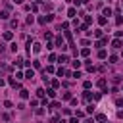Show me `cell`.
Instances as JSON below:
<instances>
[{"label": "cell", "mask_w": 123, "mask_h": 123, "mask_svg": "<svg viewBox=\"0 0 123 123\" xmlns=\"http://www.w3.org/2000/svg\"><path fill=\"white\" fill-rule=\"evenodd\" d=\"M60 62H62V63H65V62H67V56H65V54H62V56H60Z\"/></svg>", "instance_id": "cell-29"}, {"label": "cell", "mask_w": 123, "mask_h": 123, "mask_svg": "<svg viewBox=\"0 0 123 123\" xmlns=\"http://www.w3.org/2000/svg\"><path fill=\"white\" fill-rule=\"evenodd\" d=\"M98 23H100V25H106V23H108V17L100 15V17H98Z\"/></svg>", "instance_id": "cell-14"}, {"label": "cell", "mask_w": 123, "mask_h": 123, "mask_svg": "<svg viewBox=\"0 0 123 123\" xmlns=\"http://www.w3.org/2000/svg\"><path fill=\"white\" fill-rule=\"evenodd\" d=\"M8 83H10L13 88H19V81H15V79H12V77H10V79H8Z\"/></svg>", "instance_id": "cell-6"}, {"label": "cell", "mask_w": 123, "mask_h": 123, "mask_svg": "<svg viewBox=\"0 0 123 123\" xmlns=\"http://www.w3.org/2000/svg\"><path fill=\"white\" fill-rule=\"evenodd\" d=\"M44 94H46V90H44V88H38V90H37V96H38V98H42Z\"/></svg>", "instance_id": "cell-17"}, {"label": "cell", "mask_w": 123, "mask_h": 123, "mask_svg": "<svg viewBox=\"0 0 123 123\" xmlns=\"http://www.w3.org/2000/svg\"><path fill=\"white\" fill-rule=\"evenodd\" d=\"M88 54H90V50H88V48H83V50H81V56H85V58H86Z\"/></svg>", "instance_id": "cell-20"}, {"label": "cell", "mask_w": 123, "mask_h": 123, "mask_svg": "<svg viewBox=\"0 0 123 123\" xmlns=\"http://www.w3.org/2000/svg\"><path fill=\"white\" fill-rule=\"evenodd\" d=\"M106 42H108V38H100V40H96V46H98V48H102Z\"/></svg>", "instance_id": "cell-12"}, {"label": "cell", "mask_w": 123, "mask_h": 123, "mask_svg": "<svg viewBox=\"0 0 123 123\" xmlns=\"http://www.w3.org/2000/svg\"><path fill=\"white\" fill-rule=\"evenodd\" d=\"M60 86V81H52V88H58Z\"/></svg>", "instance_id": "cell-32"}, {"label": "cell", "mask_w": 123, "mask_h": 123, "mask_svg": "<svg viewBox=\"0 0 123 123\" xmlns=\"http://www.w3.org/2000/svg\"><path fill=\"white\" fill-rule=\"evenodd\" d=\"M108 60H110V63H115V62H117V56H115V54H111Z\"/></svg>", "instance_id": "cell-21"}, {"label": "cell", "mask_w": 123, "mask_h": 123, "mask_svg": "<svg viewBox=\"0 0 123 123\" xmlns=\"http://www.w3.org/2000/svg\"><path fill=\"white\" fill-rule=\"evenodd\" d=\"M96 119H98V121H106V119H108V117H106V115H104V113H98V115H96Z\"/></svg>", "instance_id": "cell-24"}, {"label": "cell", "mask_w": 123, "mask_h": 123, "mask_svg": "<svg viewBox=\"0 0 123 123\" xmlns=\"http://www.w3.org/2000/svg\"><path fill=\"white\" fill-rule=\"evenodd\" d=\"M67 15H69V17H75V15H77V10H75V8H69V10H67Z\"/></svg>", "instance_id": "cell-11"}, {"label": "cell", "mask_w": 123, "mask_h": 123, "mask_svg": "<svg viewBox=\"0 0 123 123\" xmlns=\"http://www.w3.org/2000/svg\"><path fill=\"white\" fill-rule=\"evenodd\" d=\"M46 94H48L50 98H54V96H56V90H54V88H48V90H46Z\"/></svg>", "instance_id": "cell-16"}, {"label": "cell", "mask_w": 123, "mask_h": 123, "mask_svg": "<svg viewBox=\"0 0 123 123\" xmlns=\"http://www.w3.org/2000/svg\"><path fill=\"white\" fill-rule=\"evenodd\" d=\"M33 77H35V71L33 69H27L25 71V79H33Z\"/></svg>", "instance_id": "cell-9"}, {"label": "cell", "mask_w": 123, "mask_h": 123, "mask_svg": "<svg viewBox=\"0 0 123 123\" xmlns=\"http://www.w3.org/2000/svg\"><path fill=\"white\" fill-rule=\"evenodd\" d=\"M10 25H12L13 29H17V27H19V21H17V19H12V21H10Z\"/></svg>", "instance_id": "cell-15"}, {"label": "cell", "mask_w": 123, "mask_h": 123, "mask_svg": "<svg viewBox=\"0 0 123 123\" xmlns=\"http://www.w3.org/2000/svg\"><path fill=\"white\" fill-rule=\"evenodd\" d=\"M13 2H15V4H23V0H13Z\"/></svg>", "instance_id": "cell-38"}, {"label": "cell", "mask_w": 123, "mask_h": 123, "mask_svg": "<svg viewBox=\"0 0 123 123\" xmlns=\"http://www.w3.org/2000/svg\"><path fill=\"white\" fill-rule=\"evenodd\" d=\"M33 52H35V54L40 52V44H38V42H33Z\"/></svg>", "instance_id": "cell-13"}, {"label": "cell", "mask_w": 123, "mask_h": 123, "mask_svg": "<svg viewBox=\"0 0 123 123\" xmlns=\"http://www.w3.org/2000/svg\"><path fill=\"white\" fill-rule=\"evenodd\" d=\"M77 119H79V117H71V119H69V123H77Z\"/></svg>", "instance_id": "cell-36"}, {"label": "cell", "mask_w": 123, "mask_h": 123, "mask_svg": "<svg viewBox=\"0 0 123 123\" xmlns=\"http://www.w3.org/2000/svg\"><path fill=\"white\" fill-rule=\"evenodd\" d=\"M102 15H104V17H106V15H111V10H110V8H106V10L102 12Z\"/></svg>", "instance_id": "cell-25"}, {"label": "cell", "mask_w": 123, "mask_h": 123, "mask_svg": "<svg viewBox=\"0 0 123 123\" xmlns=\"http://www.w3.org/2000/svg\"><path fill=\"white\" fill-rule=\"evenodd\" d=\"M92 35H94V37H96V38H102V31H100V29H96V31H94V33H92Z\"/></svg>", "instance_id": "cell-19"}, {"label": "cell", "mask_w": 123, "mask_h": 123, "mask_svg": "<svg viewBox=\"0 0 123 123\" xmlns=\"http://www.w3.org/2000/svg\"><path fill=\"white\" fill-rule=\"evenodd\" d=\"M98 58H100V60H106V58H108V52H106L104 48H100V50H98Z\"/></svg>", "instance_id": "cell-4"}, {"label": "cell", "mask_w": 123, "mask_h": 123, "mask_svg": "<svg viewBox=\"0 0 123 123\" xmlns=\"http://www.w3.org/2000/svg\"><path fill=\"white\" fill-rule=\"evenodd\" d=\"M83 98H85V102H88V100H90V98H92V94H90V92H88V90H86V92H85V94H83Z\"/></svg>", "instance_id": "cell-18"}, {"label": "cell", "mask_w": 123, "mask_h": 123, "mask_svg": "<svg viewBox=\"0 0 123 123\" xmlns=\"http://www.w3.org/2000/svg\"><path fill=\"white\" fill-rule=\"evenodd\" d=\"M62 98H63V100H71V92H63Z\"/></svg>", "instance_id": "cell-23"}, {"label": "cell", "mask_w": 123, "mask_h": 123, "mask_svg": "<svg viewBox=\"0 0 123 123\" xmlns=\"http://www.w3.org/2000/svg\"><path fill=\"white\" fill-rule=\"evenodd\" d=\"M50 108H52V110H54V108H60V102H52V104H50Z\"/></svg>", "instance_id": "cell-33"}, {"label": "cell", "mask_w": 123, "mask_h": 123, "mask_svg": "<svg viewBox=\"0 0 123 123\" xmlns=\"http://www.w3.org/2000/svg\"><path fill=\"white\" fill-rule=\"evenodd\" d=\"M4 85H6V81H4V79H0V86H4Z\"/></svg>", "instance_id": "cell-37"}, {"label": "cell", "mask_w": 123, "mask_h": 123, "mask_svg": "<svg viewBox=\"0 0 123 123\" xmlns=\"http://www.w3.org/2000/svg\"><path fill=\"white\" fill-rule=\"evenodd\" d=\"M2 37H4V40H12V38H13V33H12V31H6Z\"/></svg>", "instance_id": "cell-5"}, {"label": "cell", "mask_w": 123, "mask_h": 123, "mask_svg": "<svg viewBox=\"0 0 123 123\" xmlns=\"http://www.w3.org/2000/svg\"><path fill=\"white\" fill-rule=\"evenodd\" d=\"M44 73H54V67H52V65H48V67H46V71H44Z\"/></svg>", "instance_id": "cell-31"}, {"label": "cell", "mask_w": 123, "mask_h": 123, "mask_svg": "<svg viewBox=\"0 0 123 123\" xmlns=\"http://www.w3.org/2000/svg\"><path fill=\"white\" fill-rule=\"evenodd\" d=\"M96 85H98V86H100L104 92H108V90H106V85H108V81H106L104 77H102V79H98V83H96Z\"/></svg>", "instance_id": "cell-2"}, {"label": "cell", "mask_w": 123, "mask_h": 123, "mask_svg": "<svg viewBox=\"0 0 123 123\" xmlns=\"http://www.w3.org/2000/svg\"><path fill=\"white\" fill-rule=\"evenodd\" d=\"M115 104H117V106L121 108V106H123V100H121V98H117V100H115Z\"/></svg>", "instance_id": "cell-35"}, {"label": "cell", "mask_w": 123, "mask_h": 123, "mask_svg": "<svg viewBox=\"0 0 123 123\" xmlns=\"http://www.w3.org/2000/svg\"><path fill=\"white\" fill-rule=\"evenodd\" d=\"M8 17H10V12L8 10H2L0 12V19H8Z\"/></svg>", "instance_id": "cell-7"}, {"label": "cell", "mask_w": 123, "mask_h": 123, "mask_svg": "<svg viewBox=\"0 0 123 123\" xmlns=\"http://www.w3.org/2000/svg\"><path fill=\"white\" fill-rule=\"evenodd\" d=\"M83 86H85V90H88V88L92 86V83H90V81H85V83H83Z\"/></svg>", "instance_id": "cell-22"}, {"label": "cell", "mask_w": 123, "mask_h": 123, "mask_svg": "<svg viewBox=\"0 0 123 123\" xmlns=\"http://www.w3.org/2000/svg\"><path fill=\"white\" fill-rule=\"evenodd\" d=\"M52 19H54V15H40V17H38V23L44 25V23H50Z\"/></svg>", "instance_id": "cell-1"}, {"label": "cell", "mask_w": 123, "mask_h": 123, "mask_svg": "<svg viewBox=\"0 0 123 123\" xmlns=\"http://www.w3.org/2000/svg\"><path fill=\"white\" fill-rule=\"evenodd\" d=\"M65 37H67V40H69L71 46H73V38H71V33H69V31H65Z\"/></svg>", "instance_id": "cell-27"}, {"label": "cell", "mask_w": 123, "mask_h": 123, "mask_svg": "<svg viewBox=\"0 0 123 123\" xmlns=\"http://www.w3.org/2000/svg\"><path fill=\"white\" fill-rule=\"evenodd\" d=\"M121 23H123V17L117 15V17H115V25H121Z\"/></svg>", "instance_id": "cell-26"}, {"label": "cell", "mask_w": 123, "mask_h": 123, "mask_svg": "<svg viewBox=\"0 0 123 123\" xmlns=\"http://www.w3.org/2000/svg\"><path fill=\"white\" fill-rule=\"evenodd\" d=\"M19 96H21L23 100H27V98H29V92H27L25 88H21V90H19Z\"/></svg>", "instance_id": "cell-10"}, {"label": "cell", "mask_w": 123, "mask_h": 123, "mask_svg": "<svg viewBox=\"0 0 123 123\" xmlns=\"http://www.w3.org/2000/svg\"><path fill=\"white\" fill-rule=\"evenodd\" d=\"M111 46H113V48H121V46H123V42H121L119 38H115V40L111 42Z\"/></svg>", "instance_id": "cell-8"}, {"label": "cell", "mask_w": 123, "mask_h": 123, "mask_svg": "<svg viewBox=\"0 0 123 123\" xmlns=\"http://www.w3.org/2000/svg\"><path fill=\"white\" fill-rule=\"evenodd\" d=\"M75 115H77V117H85V113H83L81 110H77V111H75Z\"/></svg>", "instance_id": "cell-34"}, {"label": "cell", "mask_w": 123, "mask_h": 123, "mask_svg": "<svg viewBox=\"0 0 123 123\" xmlns=\"http://www.w3.org/2000/svg\"><path fill=\"white\" fill-rule=\"evenodd\" d=\"M56 46H60L62 50H65V48H67V46L63 44V38H62V37H56Z\"/></svg>", "instance_id": "cell-3"}, {"label": "cell", "mask_w": 123, "mask_h": 123, "mask_svg": "<svg viewBox=\"0 0 123 123\" xmlns=\"http://www.w3.org/2000/svg\"><path fill=\"white\" fill-rule=\"evenodd\" d=\"M65 71H67V69H63V67H60V69H58V75L62 77V75H65Z\"/></svg>", "instance_id": "cell-30"}, {"label": "cell", "mask_w": 123, "mask_h": 123, "mask_svg": "<svg viewBox=\"0 0 123 123\" xmlns=\"http://www.w3.org/2000/svg\"><path fill=\"white\" fill-rule=\"evenodd\" d=\"M86 2H88V0H81V4H86Z\"/></svg>", "instance_id": "cell-39"}, {"label": "cell", "mask_w": 123, "mask_h": 123, "mask_svg": "<svg viewBox=\"0 0 123 123\" xmlns=\"http://www.w3.org/2000/svg\"><path fill=\"white\" fill-rule=\"evenodd\" d=\"M71 63H73V67H75V69H79V67H81V62H79V60H75V62H71Z\"/></svg>", "instance_id": "cell-28"}]
</instances>
